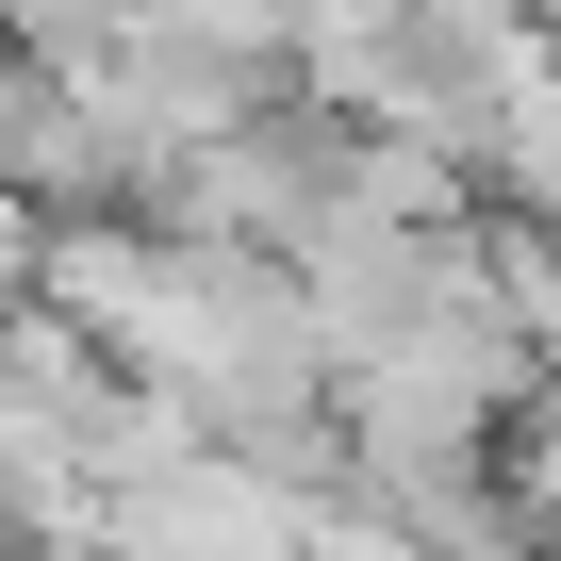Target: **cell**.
Here are the masks:
<instances>
[{
	"instance_id": "7a4b0ae2",
	"label": "cell",
	"mask_w": 561,
	"mask_h": 561,
	"mask_svg": "<svg viewBox=\"0 0 561 561\" xmlns=\"http://www.w3.org/2000/svg\"><path fill=\"white\" fill-rule=\"evenodd\" d=\"M18 116H34V67H18V50H0V149H18Z\"/></svg>"
},
{
	"instance_id": "6da1fadb",
	"label": "cell",
	"mask_w": 561,
	"mask_h": 561,
	"mask_svg": "<svg viewBox=\"0 0 561 561\" xmlns=\"http://www.w3.org/2000/svg\"><path fill=\"white\" fill-rule=\"evenodd\" d=\"M18 298H34V215L0 198V314H18Z\"/></svg>"
}]
</instances>
